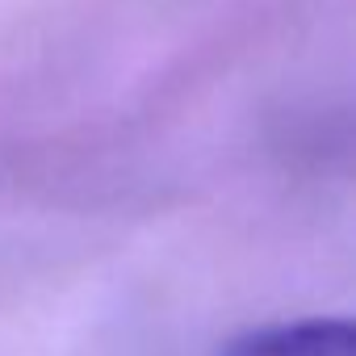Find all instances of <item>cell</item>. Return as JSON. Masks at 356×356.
I'll list each match as a JSON object with an SVG mask.
<instances>
[{"instance_id": "cell-1", "label": "cell", "mask_w": 356, "mask_h": 356, "mask_svg": "<svg viewBox=\"0 0 356 356\" xmlns=\"http://www.w3.org/2000/svg\"><path fill=\"white\" fill-rule=\"evenodd\" d=\"M222 356H356V323L352 318H298L268 323L235 335Z\"/></svg>"}]
</instances>
